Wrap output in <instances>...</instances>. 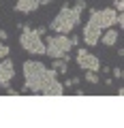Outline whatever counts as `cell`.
I'll return each mask as SVG.
<instances>
[{
	"label": "cell",
	"instance_id": "6da1fadb",
	"mask_svg": "<svg viewBox=\"0 0 124 128\" xmlns=\"http://www.w3.org/2000/svg\"><path fill=\"white\" fill-rule=\"evenodd\" d=\"M24 70V92H32V94H45L49 92L51 83L56 81V70L47 68L39 60H26L22 66Z\"/></svg>",
	"mask_w": 124,
	"mask_h": 128
},
{
	"label": "cell",
	"instance_id": "7a4b0ae2",
	"mask_svg": "<svg viewBox=\"0 0 124 128\" xmlns=\"http://www.w3.org/2000/svg\"><path fill=\"white\" fill-rule=\"evenodd\" d=\"M86 6H88L86 0H77L73 6H66V4H64L58 13H56V17L51 19L49 30L56 32V34H71V32L77 28L79 17H81V13H83Z\"/></svg>",
	"mask_w": 124,
	"mask_h": 128
},
{
	"label": "cell",
	"instance_id": "3957f363",
	"mask_svg": "<svg viewBox=\"0 0 124 128\" xmlns=\"http://www.w3.org/2000/svg\"><path fill=\"white\" fill-rule=\"evenodd\" d=\"M22 28V34H19V45L24 47V51L32 56H41L45 54V43H43V36L37 32V28L28 26V24H19Z\"/></svg>",
	"mask_w": 124,
	"mask_h": 128
},
{
	"label": "cell",
	"instance_id": "277c9868",
	"mask_svg": "<svg viewBox=\"0 0 124 128\" xmlns=\"http://www.w3.org/2000/svg\"><path fill=\"white\" fill-rule=\"evenodd\" d=\"M73 38L69 34H51L47 36V43H45V54L49 56L51 60L54 58H64L69 60V54L73 51Z\"/></svg>",
	"mask_w": 124,
	"mask_h": 128
},
{
	"label": "cell",
	"instance_id": "5b68a950",
	"mask_svg": "<svg viewBox=\"0 0 124 128\" xmlns=\"http://www.w3.org/2000/svg\"><path fill=\"white\" fill-rule=\"evenodd\" d=\"M115 15H118V11L113 6H109V9H92L88 19L92 24H96L101 30H107V28H111L115 24Z\"/></svg>",
	"mask_w": 124,
	"mask_h": 128
},
{
	"label": "cell",
	"instance_id": "8992f818",
	"mask_svg": "<svg viewBox=\"0 0 124 128\" xmlns=\"http://www.w3.org/2000/svg\"><path fill=\"white\" fill-rule=\"evenodd\" d=\"M75 62H77L79 68H83V70H94V73L101 70V60H98L94 54H90L88 49H77Z\"/></svg>",
	"mask_w": 124,
	"mask_h": 128
},
{
	"label": "cell",
	"instance_id": "52a82bcc",
	"mask_svg": "<svg viewBox=\"0 0 124 128\" xmlns=\"http://www.w3.org/2000/svg\"><path fill=\"white\" fill-rule=\"evenodd\" d=\"M101 28L96 26V24H92L90 19L86 22V26H83V43H86L88 47H94V45H98V41H101Z\"/></svg>",
	"mask_w": 124,
	"mask_h": 128
},
{
	"label": "cell",
	"instance_id": "ba28073f",
	"mask_svg": "<svg viewBox=\"0 0 124 128\" xmlns=\"http://www.w3.org/2000/svg\"><path fill=\"white\" fill-rule=\"evenodd\" d=\"M15 77V66H13V60L11 58H2L0 60V86L7 88L11 83V79Z\"/></svg>",
	"mask_w": 124,
	"mask_h": 128
},
{
	"label": "cell",
	"instance_id": "9c48e42d",
	"mask_svg": "<svg viewBox=\"0 0 124 128\" xmlns=\"http://www.w3.org/2000/svg\"><path fill=\"white\" fill-rule=\"evenodd\" d=\"M37 9H39V0H17L15 2V11L17 13H24V15L34 13Z\"/></svg>",
	"mask_w": 124,
	"mask_h": 128
},
{
	"label": "cell",
	"instance_id": "30bf717a",
	"mask_svg": "<svg viewBox=\"0 0 124 128\" xmlns=\"http://www.w3.org/2000/svg\"><path fill=\"white\" fill-rule=\"evenodd\" d=\"M118 36H120L118 30H113V28H107V32L101 36V41H98V43H103L105 47H111V45H115V43H118Z\"/></svg>",
	"mask_w": 124,
	"mask_h": 128
},
{
	"label": "cell",
	"instance_id": "8fae6325",
	"mask_svg": "<svg viewBox=\"0 0 124 128\" xmlns=\"http://www.w3.org/2000/svg\"><path fill=\"white\" fill-rule=\"evenodd\" d=\"M51 68H54L56 73L66 75V73H69V60H64V58H54V62H51Z\"/></svg>",
	"mask_w": 124,
	"mask_h": 128
},
{
	"label": "cell",
	"instance_id": "7c38bea8",
	"mask_svg": "<svg viewBox=\"0 0 124 128\" xmlns=\"http://www.w3.org/2000/svg\"><path fill=\"white\" fill-rule=\"evenodd\" d=\"M83 79H86L88 83H92V86H96V83L101 81V77H98L94 70H86V73H83Z\"/></svg>",
	"mask_w": 124,
	"mask_h": 128
},
{
	"label": "cell",
	"instance_id": "4fadbf2b",
	"mask_svg": "<svg viewBox=\"0 0 124 128\" xmlns=\"http://www.w3.org/2000/svg\"><path fill=\"white\" fill-rule=\"evenodd\" d=\"M79 81H81V77H69L64 83H62V86H64V90H66V88H73V86H77Z\"/></svg>",
	"mask_w": 124,
	"mask_h": 128
},
{
	"label": "cell",
	"instance_id": "5bb4252c",
	"mask_svg": "<svg viewBox=\"0 0 124 128\" xmlns=\"http://www.w3.org/2000/svg\"><path fill=\"white\" fill-rule=\"evenodd\" d=\"M5 56H9V47H7L2 41H0V60L5 58Z\"/></svg>",
	"mask_w": 124,
	"mask_h": 128
},
{
	"label": "cell",
	"instance_id": "9a60e30c",
	"mask_svg": "<svg viewBox=\"0 0 124 128\" xmlns=\"http://www.w3.org/2000/svg\"><path fill=\"white\" fill-rule=\"evenodd\" d=\"M113 9L118 11V13H122V11H124V0H115V2H113Z\"/></svg>",
	"mask_w": 124,
	"mask_h": 128
},
{
	"label": "cell",
	"instance_id": "2e32d148",
	"mask_svg": "<svg viewBox=\"0 0 124 128\" xmlns=\"http://www.w3.org/2000/svg\"><path fill=\"white\" fill-rule=\"evenodd\" d=\"M115 24H118V28H124V15L122 13L115 15Z\"/></svg>",
	"mask_w": 124,
	"mask_h": 128
},
{
	"label": "cell",
	"instance_id": "e0dca14e",
	"mask_svg": "<svg viewBox=\"0 0 124 128\" xmlns=\"http://www.w3.org/2000/svg\"><path fill=\"white\" fill-rule=\"evenodd\" d=\"M5 90H7V94H9V96H19V94H22L19 90H13V88H9V86H7Z\"/></svg>",
	"mask_w": 124,
	"mask_h": 128
},
{
	"label": "cell",
	"instance_id": "ac0fdd59",
	"mask_svg": "<svg viewBox=\"0 0 124 128\" xmlns=\"http://www.w3.org/2000/svg\"><path fill=\"white\" fill-rule=\"evenodd\" d=\"M111 73H113V77H115V79H122V75H124V73H122V68H113Z\"/></svg>",
	"mask_w": 124,
	"mask_h": 128
},
{
	"label": "cell",
	"instance_id": "d6986e66",
	"mask_svg": "<svg viewBox=\"0 0 124 128\" xmlns=\"http://www.w3.org/2000/svg\"><path fill=\"white\" fill-rule=\"evenodd\" d=\"M5 38H9V32H7V30H0V41H5Z\"/></svg>",
	"mask_w": 124,
	"mask_h": 128
},
{
	"label": "cell",
	"instance_id": "ffe728a7",
	"mask_svg": "<svg viewBox=\"0 0 124 128\" xmlns=\"http://www.w3.org/2000/svg\"><path fill=\"white\" fill-rule=\"evenodd\" d=\"M54 0H39V6H47V4H51Z\"/></svg>",
	"mask_w": 124,
	"mask_h": 128
},
{
	"label": "cell",
	"instance_id": "44dd1931",
	"mask_svg": "<svg viewBox=\"0 0 124 128\" xmlns=\"http://www.w3.org/2000/svg\"><path fill=\"white\" fill-rule=\"evenodd\" d=\"M37 32L41 34V36H45V32H47V28L45 26H41V28H37Z\"/></svg>",
	"mask_w": 124,
	"mask_h": 128
}]
</instances>
